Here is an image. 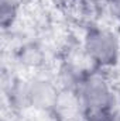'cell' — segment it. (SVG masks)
Segmentation results:
<instances>
[{
  "label": "cell",
  "instance_id": "4",
  "mask_svg": "<svg viewBox=\"0 0 120 121\" xmlns=\"http://www.w3.org/2000/svg\"><path fill=\"white\" fill-rule=\"evenodd\" d=\"M78 1H79L81 4H83L85 7L90 9V10L109 6V0H78Z\"/></svg>",
  "mask_w": 120,
  "mask_h": 121
},
{
  "label": "cell",
  "instance_id": "5",
  "mask_svg": "<svg viewBox=\"0 0 120 121\" xmlns=\"http://www.w3.org/2000/svg\"><path fill=\"white\" fill-rule=\"evenodd\" d=\"M109 7H110L113 16L120 21V0H109Z\"/></svg>",
  "mask_w": 120,
  "mask_h": 121
},
{
  "label": "cell",
  "instance_id": "1",
  "mask_svg": "<svg viewBox=\"0 0 120 121\" xmlns=\"http://www.w3.org/2000/svg\"><path fill=\"white\" fill-rule=\"evenodd\" d=\"M78 104L83 121H116L117 99L103 70L95 69L78 85Z\"/></svg>",
  "mask_w": 120,
  "mask_h": 121
},
{
  "label": "cell",
  "instance_id": "2",
  "mask_svg": "<svg viewBox=\"0 0 120 121\" xmlns=\"http://www.w3.org/2000/svg\"><path fill=\"white\" fill-rule=\"evenodd\" d=\"M82 48L95 69L107 70L120 60V39L115 31L102 26H90L83 34Z\"/></svg>",
  "mask_w": 120,
  "mask_h": 121
},
{
  "label": "cell",
  "instance_id": "3",
  "mask_svg": "<svg viewBox=\"0 0 120 121\" xmlns=\"http://www.w3.org/2000/svg\"><path fill=\"white\" fill-rule=\"evenodd\" d=\"M17 1L16 0H1V10H0V16H1V26L3 28H7L9 26H11L17 17Z\"/></svg>",
  "mask_w": 120,
  "mask_h": 121
}]
</instances>
